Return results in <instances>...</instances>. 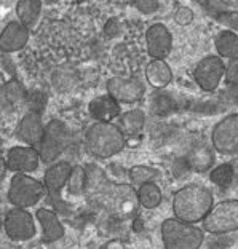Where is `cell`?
<instances>
[{
	"mask_svg": "<svg viewBox=\"0 0 238 249\" xmlns=\"http://www.w3.org/2000/svg\"><path fill=\"white\" fill-rule=\"evenodd\" d=\"M146 88L138 78L112 77L107 82V94L112 96L117 103L134 104L144 98Z\"/></svg>",
	"mask_w": 238,
	"mask_h": 249,
	"instance_id": "11",
	"label": "cell"
},
{
	"mask_svg": "<svg viewBox=\"0 0 238 249\" xmlns=\"http://www.w3.org/2000/svg\"><path fill=\"white\" fill-rule=\"evenodd\" d=\"M47 192L45 184L29 174H13L8 187V201L15 208L26 209L36 206Z\"/></svg>",
	"mask_w": 238,
	"mask_h": 249,
	"instance_id": "5",
	"label": "cell"
},
{
	"mask_svg": "<svg viewBox=\"0 0 238 249\" xmlns=\"http://www.w3.org/2000/svg\"><path fill=\"white\" fill-rule=\"evenodd\" d=\"M146 124V115L143 110L134 109V110H128L123 112L118 118V124L117 126L120 128V131L123 133V136L127 138V142H129L131 139H138L139 134L143 133Z\"/></svg>",
	"mask_w": 238,
	"mask_h": 249,
	"instance_id": "19",
	"label": "cell"
},
{
	"mask_svg": "<svg viewBox=\"0 0 238 249\" xmlns=\"http://www.w3.org/2000/svg\"><path fill=\"white\" fill-rule=\"evenodd\" d=\"M225 77V62L219 56H206L194 69V80L203 91H214Z\"/></svg>",
	"mask_w": 238,
	"mask_h": 249,
	"instance_id": "9",
	"label": "cell"
},
{
	"mask_svg": "<svg viewBox=\"0 0 238 249\" xmlns=\"http://www.w3.org/2000/svg\"><path fill=\"white\" fill-rule=\"evenodd\" d=\"M214 208L211 190L200 184H187L173 196L174 217L187 224L203 222Z\"/></svg>",
	"mask_w": 238,
	"mask_h": 249,
	"instance_id": "1",
	"label": "cell"
},
{
	"mask_svg": "<svg viewBox=\"0 0 238 249\" xmlns=\"http://www.w3.org/2000/svg\"><path fill=\"white\" fill-rule=\"evenodd\" d=\"M179 109V104L178 101L174 99L173 94H169L163 89H158L150 98V110L154 115H160V117H165L173 114Z\"/></svg>",
	"mask_w": 238,
	"mask_h": 249,
	"instance_id": "27",
	"label": "cell"
},
{
	"mask_svg": "<svg viewBox=\"0 0 238 249\" xmlns=\"http://www.w3.org/2000/svg\"><path fill=\"white\" fill-rule=\"evenodd\" d=\"M122 29H123L122 21L118 18H110L104 24V36L107 38H115L122 34Z\"/></svg>",
	"mask_w": 238,
	"mask_h": 249,
	"instance_id": "36",
	"label": "cell"
},
{
	"mask_svg": "<svg viewBox=\"0 0 238 249\" xmlns=\"http://www.w3.org/2000/svg\"><path fill=\"white\" fill-rule=\"evenodd\" d=\"M146 78L150 87L163 89L173 80V71L168 66V62L160 59H152L146 67Z\"/></svg>",
	"mask_w": 238,
	"mask_h": 249,
	"instance_id": "20",
	"label": "cell"
},
{
	"mask_svg": "<svg viewBox=\"0 0 238 249\" xmlns=\"http://www.w3.org/2000/svg\"><path fill=\"white\" fill-rule=\"evenodd\" d=\"M201 7H205L206 13L218 22L227 26L229 31L238 32V11L229 10V2H203Z\"/></svg>",
	"mask_w": 238,
	"mask_h": 249,
	"instance_id": "22",
	"label": "cell"
},
{
	"mask_svg": "<svg viewBox=\"0 0 238 249\" xmlns=\"http://www.w3.org/2000/svg\"><path fill=\"white\" fill-rule=\"evenodd\" d=\"M214 48L219 58H227L229 61L238 58V34L234 31H220L214 37Z\"/></svg>",
	"mask_w": 238,
	"mask_h": 249,
	"instance_id": "25",
	"label": "cell"
},
{
	"mask_svg": "<svg viewBox=\"0 0 238 249\" xmlns=\"http://www.w3.org/2000/svg\"><path fill=\"white\" fill-rule=\"evenodd\" d=\"M37 222L42 227V241L45 243H55L61 240L64 236L66 230L62 227L59 217L56 216V213H53L52 209L42 208L36 213Z\"/></svg>",
	"mask_w": 238,
	"mask_h": 249,
	"instance_id": "18",
	"label": "cell"
},
{
	"mask_svg": "<svg viewBox=\"0 0 238 249\" xmlns=\"http://www.w3.org/2000/svg\"><path fill=\"white\" fill-rule=\"evenodd\" d=\"M77 82H78V73L71 66L56 67L52 73V85L55 87L56 91H59V93L71 91L77 85Z\"/></svg>",
	"mask_w": 238,
	"mask_h": 249,
	"instance_id": "26",
	"label": "cell"
},
{
	"mask_svg": "<svg viewBox=\"0 0 238 249\" xmlns=\"http://www.w3.org/2000/svg\"><path fill=\"white\" fill-rule=\"evenodd\" d=\"M184 157L189 160L192 169L198 173H205L214 165L213 149L205 142H195V145H192L189 152H187V155Z\"/></svg>",
	"mask_w": 238,
	"mask_h": 249,
	"instance_id": "21",
	"label": "cell"
},
{
	"mask_svg": "<svg viewBox=\"0 0 238 249\" xmlns=\"http://www.w3.org/2000/svg\"><path fill=\"white\" fill-rule=\"evenodd\" d=\"M194 18H195L194 11H192V8L185 7V5H181V7H178L176 11H174V21H176L179 26H189V24H192Z\"/></svg>",
	"mask_w": 238,
	"mask_h": 249,
	"instance_id": "34",
	"label": "cell"
},
{
	"mask_svg": "<svg viewBox=\"0 0 238 249\" xmlns=\"http://www.w3.org/2000/svg\"><path fill=\"white\" fill-rule=\"evenodd\" d=\"M146 43L152 59L165 61L173 50V36L165 24L155 22L146 31Z\"/></svg>",
	"mask_w": 238,
	"mask_h": 249,
	"instance_id": "13",
	"label": "cell"
},
{
	"mask_svg": "<svg viewBox=\"0 0 238 249\" xmlns=\"http://www.w3.org/2000/svg\"><path fill=\"white\" fill-rule=\"evenodd\" d=\"M133 5L143 15H154L160 8V2H155V0H141V2H134Z\"/></svg>",
	"mask_w": 238,
	"mask_h": 249,
	"instance_id": "37",
	"label": "cell"
},
{
	"mask_svg": "<svg viewBox=\"0 0 238 249\" xmlns=\"http://www.w3.org/2000/svg\"><path fill=\"white\" fill-rule=\"evenodd\" d=\"M5 233L15 241H27L36 235V222L26 209L13 208L5 216Z\"/></svg>",
	"mask_w": 238,
	"mask_h": 249,
	"instance_id": "10",
	"label": "cell"
},
{
	"mask_svg": "<svg viewBox=\"0 0 238 249\" xmlns=\"http://www.w3.org/2000/svg\"><path fill=\"white\" fill-rule=\"evenodd\" d=\"M235 166L234 163H222V165H218L216 168L209 173V179L214 185H218L219 189H229V187L234 185L235 180Z\"/></svg>",
	"mask_w": 238,
	"mask_h": 249,
	"instance_id": "29",
	"label": "cell"
},
{
	"mask_svg": "<svg viewBox=\"0 0 238 249\" xmlns=\"http://www.w3.org/2000/svg\"><path fill=\"white\" fill-rule=\"evenodd\" d=\"M138 200L139 205L146 209H155L162 203V189L157 182L146 184L138 189Z\"/></svg>",
	"mask_w": 238,
	"mask_h": 249,
	"instance_id": "30",
	"label": "cell"
},
{
	"mask_svg": "<svg viewBox=\"0 0 238 249\" xmlns=\"http://www.w3.org/2000/svg\"><path fill=\"white\" fill-rule=\"evenodd\" d=\"M48 103V96L45 91L40 89H31L27 93V99H26V106H27V112H36V114L43 115L42 112L45 110Z\"/></svg>",
	"mask_w": 238,
	"mask_h": 249,
	"instance_id": "32",
	"label": "cell"
},
{
	"mask_svg": "<svg viewBox=\"0 0 238 249\" xmlns=\"http://www.w3.org/2000/svg\"><path fill=\"white\" fill-rule=\"evenodd\" d=\"M40 165V155L37 149L27 145L11 147L5 157V166L15 174H29L34 173Z\"/></svg>",
	"mask_w": 238,
	"mask_h": 249,
	"instance_id": "12",
	"label": "cell"
},
{
	"mask_svg": "<svg viewBox=\"0 0 238 249\" xmlns=\"http://www.w3.org/2000/svg\"><path fill=\"white\" fill-rule=\"evenodd\" d=\"M128 176H129V180H131V185H136L139 189V187H143L146 184L157 182V180L160 179L162 173L154 166L136 165L128 171Z\"/></svg>",
	"mask_w": 238,
	"mask_h": 249,
	"instance_id": "28",
	"label": "cell"
},
{
	"mask_svg": "<svg viewBox=\"0 0 238 249\" xmlns=\"http://www.w3.org/2000/svg\"><path fill=\"white\" fill-rule=\"evenodd\" d=\"M141 224H143V220H141V219H136L134 220V224H133L134 231H141V230H143V229H141Z\"/></svg>",
	"mask_w": 238,
	"mask_h": 249,
	"instance_id": "40",
	"label": "cell"
},
{
	"mask_svg": "<svg viewBox=\"0 0 238 249\" xmlns=\"http://www.w3.org/2000/svg\"><path fill=\"white\" fill-rule=\"evenodd\" d=\"M31 31L19 21H11L3 27L0 36V50L5 54L16 53L22 50L29 42Z\"/></svg>",
	"mask_w": 238,
	"mask_h": 249,
	"instance_id": "15",
	"label": "cell"
},
{
	"mask_svg": "<svg viewBox=\"0 0 238 249\" xmlns=\"http://www.w3.org/2000/svg\"><path fill=\"white\" fill-rule=\"evenodd\" d=\"M27 89L18 80H8L2 87V109H13L19 104H26Z\"/></svg>",
	"mask_w": 238,
	"mask_h": 249,
	"instance_id": "24",
	"label": "cell"
},
{
	"mask_svg": "<svg viewBox=\"0 0 238 249\" xmlns=\"http://www.w3.org/2000/svg\"><path fill=\"white\" fill-rule=\"evenodd\" d=\"M16 15L21 24H24L29 31L36 29L42 16V2L40 0H19L16 3Z\"/></svg>",
	"mask_w": 238,
	"mask_h": 249,
	"instance_id": "23",
	"label": "cell"
},
{
	"mask_svg": "<svg viewBox=\"0 0 238 249\" xmlns=\"http://www.w3.org/2000/svg\"><path fill=\"white\" fill-rule=\"evenodd\" d=\"M88 112L92 118H94L98 123H110L112 120L120 118L122 115L120 103H117L109 94L98 96L93 101H90Z\"/></svg>",
	"mask_w": 238,
	"mask_h": 249,
	"instance_id": "17",
	"label": "cell"
},
{
	"mask_svg": "<svg viewBox=\"0 0 238 249\" xmlns=\"http://www.w3.org/2000/svg\"><path fill=\"white\" fill-rule=\"evenodd\" d=\"M99 249H125V245L120 240H110V241L104 243Z\"/></svg>",
	"mask_w": 238,
	"mask_h": 249,
	"instance_id": "39",
	"label": "cell"
},
{
	"mask_svg": "<svg viewBox=\"0 0 238 249\" xmlns=\"http://www.w3.org/2000/svg\"><path fill=\"white\" fill-rule=\"evenodd\" d=\"M45 128H47V124H43V118L40 114L27 112V114L21 118L18 129H16V136H18V139L22 141L27 147L37 149L45 136Z\"/></svg>",
	"mask_w": 238,
	"mask_h": 249,
	"instance_id": "14",
	"label": "cell"
},
{
	"mask_svg": "<svg viewBox=\"0 0 238 249\" xmlns=\"http://www.w3.org/2000/svg\"><path fill=\"white\" fill-rule=\"evenodd\" d=\"M98 190H103L101 195L104 196V203L109 208V211L118 219H128L133 214H136L138 209V192L128 184H118L112 185L107 184L106 180Z\"/></svg>",
	"mask_w": 238,
	"mask_h": 249,
	"instance_id": "4",
	"label": "cell"
},
{
	"mask_svg": "<svg viewBox=\"0 0 238 249\" xmlns=\"http://www.w3.org/2000/svg\"><path fill=\"white\" fill-rule=\"evenodd\" d=\"M225 83L229 87H237L238 85V58L230 59L225 64Z\"/></svg>",
	"mask_w": 238,
	"mask_h": 249,
	"instance_id": "35",
	"label": "cell"
},
{
	"mask_svg": "<svg viewBox=\"0 0 238 249\" xmlns=\"http://www.w3.org/2000/svg\"><path fill=\"white\" fill-rule=\"evenodd\" d=\"M203 230L218 236L238 231V200L218 203L203 220Z\"/></svg>",
	"mask_w": 238,
	"mask_h": 249,
	"instance_id": "6",
	"label": "cell"
},
{
	"mask_svg": "<svg viewBox=\"0 0 238 249\" xmlns=\"http://www.w3.org/2000/svg\"><path fill=\"white\" fill-rule=\"evenodd\" d=\"M69 144V128L61 120H50L45 128V136L37 152L43 163H53L56 158L64 154Z\"/></svg>",
	"mask_w": 238,
	"mask_h": 249,
	"instance_id": "7",
	"label": "cell"
},
{
	"mask_svg": "<svg viewBox=\"0 0 238 249\" xmlns=\"http://www.w3.org/2000/svg\"><path fill=\"white\" fill-rule=\"evenodd\" d=\"M192 171H194V169H192L189 160H187L184 155L178 157L171 165V173L176 179H184L185 176H189Z\"/></svg>",
	"mask_w": 238,
	"mask_h": 249,
	"instance_id": "33",
	"label": "cell"
},
{
	"mask_svg": "<svg viewBox=\"0 0 238 249\" xmlns=\"http://www.w3.org/2000/svg\"><path fill=\"white\" fill-rule=\"evenodd\" d=\"M72 171H73V166L69 161H58L45 171L43 184L47 187V190L50 192L53 200L59 195V192L69 184Z\"/></svg>",
	"mask_w": 238,
	"mask_h": 249,
	"instance_id": "16",
	"label": "cell"
},
{
	"mask_svg": "<svg viewBox=\"0 0 238 249\" xmlns=\"http://www.w3.org/2000/svg\"><path fill=\"white\" fill-rule=\"evenodd\" d=\"M83 144L88 154L98 158H110L125 149L127 138L114 123H93L83 134Z\"/></svg>",
	"mask_w": 238,
	"mask_h": 249,
	"instance_id": "2",
	"label": "cell"
},
{
	"mask_svg": "<svg viewBox=\"0 0 238 249\" xmlns=\"http://www.w3.org/2000/svg\"><path fill=\"white\" fill-rule=\"evenodd\" d=\"M67 190L72 195H82L88 190L87 184V171L82 166H73V171L71 174L69 184H67Z\"/></svg>",
	"mask_w": 238,
	"mask_h": 249,
	"instance_id": "31",
	"label": "cell"
},
{
	"mask_svg": "<svg viewBox=\"0 0 238 249\" xmlns=\"http://www.w3.org/2000/svg\"><path fill=\"white\" fill-rule=\"evenodd\" d=\"M211 142L220 155L238 154V114H229L216 123L211 133Z\"/></svg>",
	"mask_w": 238,
	"mask_h": 249,
	"instance_id": "8",
	"label": "cell"
},
{
	"mask_svg": "<svg viewBox=\"0 0 238 249\" xmlns=\"http://www.w3.org/2000/svg\"><path fill=\"white\" fill-rule=\"evenodd\" d=\"M162 241L165 249H200L205 233L194 224L171 217L162 224Z\"/></svg>",
	"mask_w": 238,
	"mask_h": 249,
	"instance_id": "3",
	"label": "cell"
},
{
	"mask_svg": "<svg viewBox=\"0 0 238 249\" xmlns=\"http://www.w3.org/2000/svg\"><path fill=\"white\" fill-rule=\"evenodd\" d=\"M220 99H222L225 104L238 106V85L237 87H230L225 89V91L220 93Z\"/></svg>",
	"mask_w": 238,
	"mask_h": 249,
	"instance_id": "38",
	"label": "cell"
}]
</instances>
